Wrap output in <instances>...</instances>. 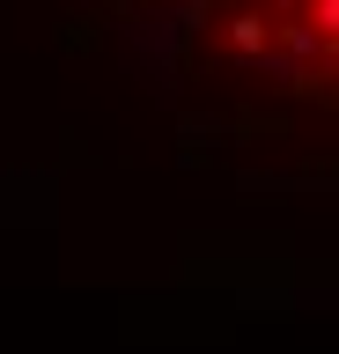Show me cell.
I'll use <instances>...</instances> for the list:
<instances>
[{"label":"cell","mask_w":339,"mask_h":354,"mask_svg":"<svg viewBox=\"0 0 339 354\" xmlns=\"http://www.w3.org/2000/svg\"><path fill=\"white\" fill-rule=\"evenodd\" d=\"M214 59L288 96L339 104V0H162Z\"/></svg>","instance_id":"1"}]
</instances>
